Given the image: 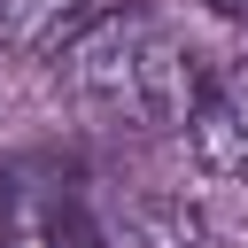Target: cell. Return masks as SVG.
Returning a JSON list of instances; mask_svg holds the SVG:
<instances>
[{"label":"cell","mask_w":248,"mask_h":248,"mask_svg":"<svg viewBox=\"0 0 248 248\" xmlns=\"http://www.w3.org/2000/svg\"><path fill=\"white\" fill-rule=\"evenodd\" d=\"M39 248H116V240H108V232H101V225H93L85 209H54V217H46V240H39Z\"/></svg>","instance_id":"obj_4"},{"label":"cell","mask_w":248,"mask_h":248,"mask_svg":"<svg viewBox=\"0 0 248 248\" xmlns=\"http://www.w3.org/2000/svg\"><path fill=\"white\" fill-rule=\"evenodd\" d=\"M85 0H0V54H39L70 31Z\"/></svg>","instance_id":"obj_3"},{"label":"cell","mask_w":248,"mask_h":248,"mask_svg":"<svg viewBox=\"0 0 248 248\" xmlns=\"http://www.w3.org/2000/svg\"><path fill=\"white\" fill-rule=\"evenodd\" d=\"M202 54L155 16V8H101L85 16L62 46H54V78L78 108L108 116V124H186L194 85H202Z\"/></svg>","instance_id":"obj_1"},{"label":"cell","mask_w":248,"mask_h":248,"mask_svg":"<svg viewBox=\"0 0 248 248\" xmlns=\"http://www.w3.org/2000/svg\"><path fill=\"white\" fill-rule=\"evenodd\" d=\"M186 155H194L209 178L248 186V62L202 70L194 108H186Z\"/></svg>","instance_id":"obj_2"},{"label":"cell","mask_w":248,"mask_h":248,"mask_svg":"<svg viewBox=\"0 0 248 248\" xmlns=\"http://www.w3.org/2000/svg\"><path fill=\"white\" fill-rule=\"evenodd\" d=\"M209 16H225V23H248V0H202Z\"/></svg>","instance_id":"obj_5"}]
</instances>
